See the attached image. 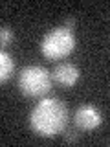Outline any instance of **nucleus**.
<instances>
[{"instance_id":"obj_2","label":"nucleus","mask_w":110,"mask_h":147,"mask_svg":"<svg viewBox=\"0 0 110 147\" xmlns=\"http://www.w3.org/2000/svg\"><path fill=\"white\" fill-rule=\"evenodd\" d=\"M77 46V39L73 35V31L66 30L64 26L53 28L40 39V53L50 61H59V59L68 57L70 53H73Z\"/></svg>"},{"instance_id":"obj_4","label":"nucleus","mask_w":110,"mask_h":147,"mask_svg":"<svg viewBox=\"0 0 110 147\" xmlns=\"http://www.w3.org/2000/svg\"><path fill=\"white\" fill-rule=\"evenodd\" d=\"M73 121L81 131H94L103 123V114L94 105H81L73 114Z\"/></svg>"},{"instance_id":"obj_5","label":"nucleus","mask_w":110,"mask_h":147,"mask_svg":"<svg viewBox=\"0 0 110 147\" xmlns=\"http://www.w3.org/2000/svg\"><path fill=\"white\" fill-rule=\"evenodd\" d=\"M50 76H52V79L55 83H59L61 86L70 88V86H73L79 81L81 72L73 63H59L57 66L53 68V74H50Z\"/></svg>"},{"instance_id":"obj_8","label":"nucleus","mask_w":110,"mask_h":147,"mask_svg":"<svg viewBox=\"0 0 110 147\" xmlns=\"http://www.w3.org/2000/svg\"><path fill=\"white\" fill-rule=\"evenodd\" d=\"M66 140L68 142H75L77 140V134H66Z\"/></svg>"},{"instance_id":"obj_6","label":"nucleus","mask_w":110,"mask_h":147,"mask_svg":"<svg viewBox=\"0 0 110 147\" xmlns=\"http://www.w3.org/2000/svg\"><path fill=\"white\" fill-rule=\"evenodd\" d=\"M13 72H15V59H13V55L0 48V85L6 83L13 76Z\"/></svg>"},{"instance_id":"obj_1","label":"nucleus","mask_w":110,"mask_h":147,"mask_svg":"<svg viewBox=\"0 0 110 147\" xmlns=\"http://www.w3.org/2000/svg\"><path fill=\"white\" fill-rule=\"evenodd\" d=\"M30 129L37 136L53 138L64 132L68 123V109L64 101L57 98H44L33 107L28 118Z\"/></svg>"},{"instance_id":"obj_7","label":"nucleus","mask_w":110,"mask_h":147,"mask_svg":"<svg viewBox=\"0 0 110 147\" xmlns=\"http://www.w3.org/2000/svg\"><path fill=\"white\" fill-rule=\"evenodd\" d=\"M13 40H15V33H13L11 28L7 26L0 28V46H9Z\"/></svg>"},{"instance_id":"obj_3","label":"nucleus","mask_w":110,"mask_h":147,"mask_svg":"<svg viewBox=\"0 0 110 147\" xmlns=\"http://www.w3.org/2000/svg\"><path fill=\"white\" fill-rule=\"evenodd\" d=\"M18 90L28 98H44L52 90V76L39 64L26 66L18 74Z\"/></svg>"}]
</instances>
